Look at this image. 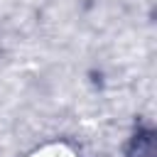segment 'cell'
I'll use <instances>...</instances> for the list:
<instances>
[{
    "instance_id": "obj_1",
    "label": "cell",
    "mask_w": 157,
    "mask_h": 157,
    "mask_svg": "<svg viewBox=\"0 0 157 157\" xmlns=\"http://www.w3.org/2000/svg\"><path fill=\"white\" fill-rule=\"evenodd\" d=\"M25 157H81L78 150L64 140H52L44 145H37L34 150H29Z\"/></svg>"
}]
</instances>
